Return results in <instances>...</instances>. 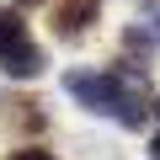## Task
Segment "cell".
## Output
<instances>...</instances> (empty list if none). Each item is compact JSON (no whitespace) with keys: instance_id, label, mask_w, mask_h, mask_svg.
<instances>
[{"instance_id":"1","label":"cell","mask_w":160,"mask_h":160,"mask_svg":"<svg viewBox=\"0 0 160 160\" xmlns=\"http://www.w3.org/2000/svg\"><path fill=\"white\" fill-rule=\"evenodd\" d=\"M64 91L86 107V112H96V118H118L123 128H144L149 123V96H144V86H133V80H123L118 69H69L64 75Z\"/></svg>"},{"instance_id":"8","label":"cell","mask_w":160,"mask_h":160,"mask_svg":"<svg viewBox=\"0 0 160 160\" xmlns=\"http://www.w3.org/2000/svg\"><path fill=\"white\" fill-rule=\"evenodd\" d=\"M149 155H155V160H160V133H155V139H149Z\"/></svg>"},{"instance_id":"7","label":"cell","mask_w":160,"mask_h":160,"mask_svg":"<svg viewBox=\"0 0 160 160\" xmlns=\"http://www.w3.org/2000/svg\"><path fill=\"white\" fill-rule=\"evenodd\" d=\"M6 160H53V155H48V149H38V144H22V149H11Z\"/></svg>"},{"instance_id":"3","label":"cell","mask_w":160,"mask_h":160,"mask_svg":"<svg viewBox=\"0 0 160 160\" xmlns=\"http://www.w3.org/2000/svg\"><path fill=\"white\" fill-rule=\"evenodd\" d=\"M43 64H48V59H43L38 43H22V48H11V53H0V69H6L11 80H38Z\"/></svg>"},{"instance_id":"4","label":"cell","mask_w":160,"mask_h":160,"mask_svg":"<svg viewBox=\"0 0 160 160\" xmlns=\"http://www.w3.org/2000/svg\"><path fill=\"white\" fill-rule=\"evenodd\" d=\"M0 118H6L11 128H27V133H43V128H48V112H43L32 96H22V102H0Z\"/></svg>"},{"instance_id":"5","label":"cell","mask_w":160,"mask_h":160,"mask_svg":"<svg viewBox=\"0 0 160 160\" xmlns=\"http://www.w3.org/2000/svg\"><path fill=\"white\" fill-rule=\"evenodd\" d=\"M22 43H32V38H27V22H22V11L0 6V53H11V48H22Z\"/></svg>"},{"instance_id":"6","label":"cell","mask_w":160,"mask_h":160,"mask_svg":"<svg viewBox=\"0 0 160 160\" xmlns=\"http://www.w3.org/2000/svg\"><path fill=\"white\" fill-rule=\"evenodd\" d=\"M139 27L160 43V0H144V11H139Z\"/></svg>"},{"instance_id":"2","label":"cell","mask_w":160,"mask_h":160,"mask_svg":"<svg viewBox=\"0 0 160 160\" xmlns=\"http://www.w3.org/2000/svg\"><path fill=\"white\" fill-rule=\"evenodd\" d=\"M102 16V0H59L53 6V32L59 43H80L91 32V22Z\"/></svg>"},{"instance_id":"9","label":"cell","mask_w":160,"mask_h":160,"mask_svg":"<svg viewBox=\"0 0 160 160\" xmlns=\"http://www.w3.org/2000/svg\"><path fill=\"white\" fill-rule=\"evenodd\" d=\"M16 6H43V0H16Z\"/></svg>"}]
</instances>
